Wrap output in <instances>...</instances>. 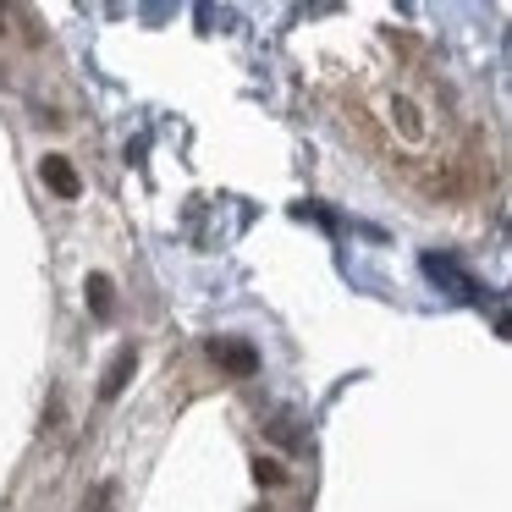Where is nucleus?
<instances>
[{
	"label": "nucleus",
	"instance_id": "nucleus-1",
	"mask_svg": "<svg viewBox=\"0 0 512 512\" xmlns=\"http://www.w3.org/2000/svg\"><path fill=\"white\" fill-rule=\"evenodd\" d=\"M39 177H45V188L56 193V199H78L83 193V177H78V166H72L67 155H45L39 160Z\"/></svg>",
	"mask_w": 512,
	"mask_h": 512
},
{
	"label": "nucleus",
	"instance_id": "nucleus-2",
	"mask_svg": "<svg viewBox=\"0 0 512 512\" xmlns=\"http://www.w3.org/2000/svg\"><path fill=\"white\" fill-rule=\"evenodd\" d=\"M133 369H138V347L127 342V347H116V358L105 364V375H100V397L105 402H116L127 391V380H133Z\"/></svg>",
	"mask_w": 512,
	"mask_h": 512
},
{
	"label": "nucleus",
	"instance_id": "nucleus-3",
	"mask_svg": "<svg viewBox=\"0 0 512 512\" xmlns=\"http://www.w3.org/2000/svg\"><path fill=\"white\" fill-rule=\"evenodd\" d=\"M210 353H215V364H226L232 375H254V369H259V353H254L248 342H232V336L210 342Z\"/></svg>",
	"mask_w": 512,
	"mask_h": 512
},
{
	"label": "nucleus",
	"instance_id": "nucleus-4",
	"mask_svg": "<svg viewBox=\"0 0 512 512\" xmlns=\"http://www.w3.org/2000/svg\"><path fill=\"white\" fill-rule=\"evenodd\" d=\"M83 292H89V309L100 314V320H111V314H116V287H111V276H100V270H94Z\"/></svg>",
	"mask_w": 512,
	"mask_h": 512
},
{
	"label": "nucleus",
	"instance_id": "nucleus-5",
	"mask_svg": "<svg viewBox=\"0 0 512 512\" xmlns=\"http://www.w3.org/2000/svg\"><path fill=\"white\" fill-rule=\"evenodd\" d=\"M254 479H259V485H281V479H287V468H281L276 457H259V463H254Z\"/></svg>",
	"mask_w": 512,
	"mask_h": 512
},
{
	"label": "nucleus",
	"instance_id": "nucleus-6",
	"mask_svg": "<svg viewBox=\"0 0 512 512\" xmlns=\"http://www.w3.org/2000/svg\"><path fill=\"white\" fill-rule=\"evenodd\" d=\"M111 496H116V485H94L89 501H83V512H111Z\"/></svg>",
	"mask_w": 512,
	"mask_h": 512
},
{
	"label": "nucleus",
	"instance_id": "nucleus-7",
	"mask_svg": "<svg viewBox=\"0 0 512 512\" xmlns=\"http://www.w3.org/2000/svg\"><path fill=\"white\" fill-rule=\"evenodd\" d=\"M0 34H6V17H0Z\"/></svg>",
	"mask_w": 512,
	"mask_h": 512
}]
</instances>
